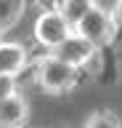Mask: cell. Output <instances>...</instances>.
Wrapping results in <instances>:
<instances>
[{
	"mask_svg": "<svg viewBox=\"0 0 122 128\" xmlns=\"http://www.w3.org/2000/svg\"><path fill=\"white\" fill-rule=\"evenodd\" d=\"M24 11H27V0H0V35H5L24 16Z\"/></svg>",
	"mask_w": 122,
	"mask_h": 128,
	"instance_id": "cell-8",
	"label": "cell"
},
{
	"mask_svg": "<svg viewBox=\"0 0 122 128\" xmlns=\"http://www.w3.org/2000/svg\"><path fill=\"white\" fill-rule=\"evenodd\" d=\"M32 3H37L42 11H58V6H61V0H32Z\"/></svg>",
	"mask_w": 122,
	"mask_h": 128,
	"instance_id": "cell-11",
	"label": "cell"
},
{
	"mask_svg": "<svg viewBox=\"0 0 122 128\" xmlns=\"http://www.w3.org/2000/svg\"><path fill=\"white\" fill-rule=\"evenodd\" d=\"M96 6H98L96 0H61L58 11L64 14V19L72 24V27H77V24H80V22H82V19H85V16H88Z\"/></svg>",
	"mask_w": 122,
	"mask_h": 128,
	"instance_id": "cell-7",
	"label": "cell"
},
{
	"mask_svg": "<svg viewBox=\"0 0 122 128\" xmlns=\"http://www.w3.org/2000/svg\"><path fill=\"white\" fill-rule=\"evenodd\" d=\"M19 94V80L13 75H0V102Z\"/></svg>",
	"mask_w": 122,
	"mask_h": 128,
	"instance_id": "cell-10",
	"label": "cell"
},
{
	"mask_svg": "<svg viewBox=\"0 0 122 128\" xmlns=\"http://www.w3.org/2000/svg\"><path fill=\"white\" fill-rule=\"evenodd\" d=\"M27 67V48L13 40H0V75L19 78Z\"/></svg>",
	"mask_w": 122,
	"mask_h": 128,
	"instance_id": "cell-5",
	"label": "cell"
},
{
	"mask_svg": "<svg viewBox=\"0 0 122 128\" xmlns=\"http://www.w3.org/2000/svg\"><path fill=\"white\" fill-rule=\"evenodd\" d=\"M82 128H122V123H120V118H117L112 110H98V112H93V115L85 120Z\"/></svg>",
	"mask_w": 122,
	"mask_h": 128,
	"instance_id": "cell-9",
	"label": "cell"
},
{
	"mask_svg": "<svg viewBox=\"0 0 122 128\" xmlns=\"http://www.w3.org/2000/svg\"><path fill=\"white\" fill-rule=\"evenodd\" d=\"M0 40H3V35H0Z\"/></svg>",
	"mask_w": 122,
	"mask_h": 128,
	"instance_id": "cell-13",
	"label": "cell"
},
{
	"mask_svg": "<svg viewBox=\"0 0 122 128\" xmlns=\"http://www.w3.org/2000/svg\"><path fill=\"white\" fill-rule=\"evenodd\" d=\"M114 30H117V19H114L112 11H106L104 6H96L93 11H90L85 19H82L77 27H74V32L77 35H82V38H88L93 46H109L114 40Z\"/></svg>",
	"mask_w": 122,
	"mask_h": 128,
	"instance_id": "cell-2",
	"label": "cell"
},
{
	"mask_svg": "<svg viewBox=\"0 0 122 128\" xmlns=\"http://www.w3.org/2000/svg\"><path fill=\"white\" fill-rule=\"evenodd\" d=\"M50 54L56 56V59H61L64 64L74 67V70H82V67H88V64L96 59L98 46H93L88 38H82V35L72 32V35H69V38H66L58 48H53Z\"/></svg>",
	"mask_w": 122,
	"mask_h": 128,
	"instance_id": "cell-4",
	"label": "cell"
},
{
	"mask_svg": "<svg viewBox=\"0 0 122 128\" xmlns=\"http://www.w3.org/2000/svg\"><path fill=\"white\" fill-rule=\"evenodd\" d=\"M77 80H80V70L64 64L53 54L42 56L40 62L35 64V83L40 86L42 94H50V96L66 94V91H72L77 86Z\"/></svg>",
	"mask_w": 122,
	"mask_h": 128,
	"instance_id": "cell-1",
	"label": "cell"
},
{
	"mask_svg": "<svg viewBox=\"0 0 122 128\" xmlns=\"http://www.w3.org/2000/svg\"><path fill=\"white\" fill-rule=\"evenodd\" d=\"M72 32H74V27L64 19L61 11H42L35 19V40L40 46H45L48 51L58 48Z\"/></svg>",
	"mask_w": 122,
	"mask_h": 128,
	"instance_id": "cell-3",
	"label": "cell"
},
{
	"mask_svg": "<svg viewBox=\"0 0 122 128\" xmlns=\"http://www.w3.org/2000/svg\"><path fill=\"white\" fill-rule=\"evenodd\" d=\"M112 14H114V19H117V24H120V27H122V0H117V3H114Z\"/></svg>",
	"mask_w": 122,
	"mask_h": 128,
	"instance_id": "cell-12",
	"label": "cell"
},
{
	"mask_svg": "<svg viewBox=\"0 0 122 128\" xmlns=\"http://www.w3.org/2000/svg\"><path fill=\"white\" fill-rule=\"evenodd\" d=\"M29 118V107L21 94L0 102V128H21Z\"/></svg>",
	"mask_w": 122,
	"mask_h": 128,
	"instance_id": "cell-6",
	"label": "cell"
}]
</instances>
